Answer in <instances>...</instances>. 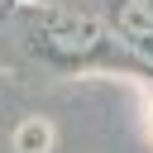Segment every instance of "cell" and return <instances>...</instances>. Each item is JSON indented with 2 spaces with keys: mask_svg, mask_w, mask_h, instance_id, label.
I'll use <instances>...</instances> for the list:
<instances>
[{
  "mask_svg": "<svg viewBox=\"0 0 153 153\" xmlns=\"http://www.w3.org/2000/svg\"><path fill=\"white\" fill-rule=\"evenodd\" d=\"M96 43H100L96 38V24H86V19H57L48 29V48L57 57H86Z\"/></svg>",
  "mask_w": 153,
  "mask_h": 153,
  "instance_id": "1",
  "label": "cell"
},
{
  "mask_svg": "<svg viewBox=\"0 0 153 153\" xmlns=\"http://www.w3.org/2000/svg\"><path fill=\"white\" fill-rule=\"evenodd\" d=\"M115 24L129 38H153V0H120Z\"/></svg>",
  "mask_w": 153,
  "mask_h": 153,
  "instance_id": "2",
  "label": "cell"
},
{
  "mask_svg": "<svg viewBox=\"0 0 153 153\" xmlns=\"http://www.w3.org/2000/svg\"><path fill=\"white\" fill-rule=\"evenodd\" d=\"M0 5H5V0H0Z\"/></svg>",
  "mask_w": 153,
  "mask_h": 153,
  "instance_id": "4",
  "label": "cell"
},
{
  "mask_svg": "<svg viewBox=\"0 0 153 153\" xmlns=\"http://www.w3.org/2000/svg\"><path fill=\"white\" fill-rule=\"evenodd\" d=\"M19 148L24 153H43L48 148V124H24L19 129Z\"/></svg>",
  "mask_w": 153,
  "mask_h": 153,
  "instance_id": "3",
  "label": "cell"
}]
</instances>
